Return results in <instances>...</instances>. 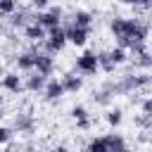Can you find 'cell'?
Listing matches in <instances>:
<instances>
[{"label": "cell", "instance_id": "16", "mask_svg": "<svg viewBox=\"0 0 152 152\" xmlns=\"http://www.w3.org/2000/svg\"><path fill=\"white\" fill-rule=\"evenodd\" d=\"M21 33H24V38H26V40H31V43L40 45V43L45 40V33H48V31H45L43 26H38L36 21H31L28 26H24V28H21Z\"/></svg>", "mask_w": 152, "mask_h": 152}, {"label": "cell", "instance_id": "19", "mask_svg": "<svg viewBox=\"0 0 152 152\" xmlns=\"http://www.w3.org/2000/svg\"><path fill=\"white\" fill-rule=\"evenodd\" d=\"M104 121H107L109 128H119V126L124 124V109H121V107H109V109L104 112Z\"/></svg>", "mask_w": 152, "mask_h": 152}, {"label": "cell", "instance_id": "9", "mask_svg": "<svg viewBox=\"0 0 152 152\" xmlns=\"http://www.w3.org/2000/svg\"><path fill=\"white\" fill-rule=\"evenodd\" d=\"M0 88L10 95H19L24 93V78L19 76V71H5L0 76Z\"/></svg>", "mask_w": 152, "mask_h": 152}, {"label": "cell", "instance_id": "17", "mask_svg": "<svg viewBox=\"0 0 152 152\" xmlns=\"http://www.w3.org/2000/svg\"><path fill=\"white\" fill-rule=\"evenodd\" d=\"M71 24L83 26V28H93V24H95V14H93L90 10H74V12H71Z\"/></svg>", "mask_w": 152, "mask_h": 152}, {"label": "cell", "instance_id": "24", "mask_svg": "<svg viewBox=\"0 0 152 152\" xmlns=\"http://www.w3.org/2000/svg\"><path fill=\"white\" fill-rule=\"evenodd\" d=\"M19 7V0H0V17H10L14 14Z\"/></svg>", "mask_w": 152, "mask_h": 152}, {"label": "cell", "instance_id": "10", "mask_svg": "<svg viewBox=\"0 0 152 152\" xmlns=\"http://www.w3.org/2000/svg\"><path fill=\"white\" fill-rule=\"evenodd\" d=\"M36 52H38V45L33 43V48L31 50H21V52H17L14 57H12V62H14V66L19 69V71H33V59H36Z\"/></svg>", "mask_w": 152, "mask_h": 152}, {"label": "cell", "instance_id": "22", "mask_svg": "<svg viewBox=\"0 0 152 152\" xmlns=\"http://www.w3.org/2000/svg\"><path fill=\"white\" fill-rule=\"evenodd\" d=\"M107 55H109V59L114 62V66H116V69H119L121 64H126V62H128V52H126L124 48H119V45L109 48V50H107Z\"/></svg>", "mask_w": 152, "mask_h": 152}, {"label": "cell", "instance_id": "30", "mask_svg": "<svg viewBox=\"0 0 152 152\" xmlns=\"http://www.w3.org/2000/svg\"><path fill=\"white\" fill-rule=\"evenodd\" d=\"M28 5H31L33 10H38V12H40V10H45V7L50 5V0H28Z\"/></svg>", "mask_w": 152, "mask_h": 152}, {"label": "cell", "instance_id": "25", "mask_svg": "<svg viewBox=\"0 0 152 152\" xmlns=\"http://www.w3.org/2000/svg\"><path fill=\"white\" fill-rule=\"evenodd\" d=\"M69 114H71V119H74V121H83V119H90V114H88V109H86L83 104H74V107L69 109Z\"/></svg>", "mask_w": 152, "mask_h": 152}, {"label": "cell", "instance_id": "21", "mask_svg": "<svg viewBox=\"0 0 152 152\" xmlns=\"http://www.w3.org/2000/svg\"><path fill=\"white\" fill-rule=\"evenodd\" d=\"M83 152H107V140H104V135H93V138H88L86 145H83Z\"/></svg>", "mask_w": 152, "mask_h": 152}, {"label": "cell", "instance_id": "20", "mask_svg": "<svg viewBox=\"0 0 152 152\" xmlns=\"http://www.w3.org/2000/svg\"><path fill=\"white\" fill-rule=\"evenodd\" d=\"M128 62H131L133 71H135V69H140V71H150V66H152V57H150V50H147V52H142V55L128 57Z\"/></svg>", "mask_w": 152, "mask_h": 152}, {"label": "cell", "instance_id": "12", "mask_svg": "<svg viewBox=\"0 0 152 152\" xmlns=\"http://www.w3.org/2000/svg\"><path fill=\"white\" fill-rule=\"evenodd\" d=\"M104 140H107V152H131L128 140H126L121 133H116V131L107 133V135H104Z\"/></svg>", "mask_w": 152, "mask_h": 152}, {"label": "cell", "instance_id": "4", "mask_svg": "<svg viewBox=\"0 0 152 152\" xmlns=\"http://www.w3.org/2000/svg\"><path fill=\"white\" fill-rule=\"evenodd\" d=\"M64 45H66V36H64V28H62V24L59 26H55V28H48V33H45V40H43V52H48V55H57V52H62L64 50Z\"/></svg>", "mask_w": 152, "mask_h": 152}, {"label": "cell", "instance_id": "34", "mask_svg": "<svg viewBox=\"0 0 152 152\" xmlns=\"http://www.w3.org/2000/svg\"><path fill=\"white\" fill-rule=\"evenodd\" d=\"M2 74H5V66H2V62H0V76H2Z\"/></svg>", "mask_w": 152, "mask_h": 152}, {"label": "cell", "instance_id": "13", "mask_svg": "<svg viewBox=\"0 0 152 152\" xmlns=\"http://www.w3.org/2000/svg\"><path fill=\"white\" fill-rule=\"evenodd\" d=\"M31 21H33V12H31L28 7H17V12L10 14V26H12V28H24V26H28Z\"/></svg>", "mask_w": 152, "mask_h": 152}, {"label": "cell", "instance_id": "28", "mask_svg": "<svg viewBox=\"0 0 152 152\" xmlns=\"http://www.w3.org/2000/svg\"><path fill=\"white\" fill-rule=\"evenodd\" d=\"M140 114L152 116V97H150V95H145V97H142V102H140Z\"/></svg>", "mask_w": 152, "mask_h": 152}, {"label": "cell", "instance_id": "2", "mask_svg": "<svg viewBox=\"0 0 152 152\" xmlns=\"http://www.w3.org/2000/svg\"><path fill=\"white\" fill-rule=\"evenodd\" d=\"M150 88V74L147 71H128L119 78H114V93L116 95H131L138 90Z\"/></svg>", "mask_w": 152, "mask_h": 152}, {"label": "cell", "instance_id": "33", "mask_svg": "<svg viewBox=\"0 0 152 152\" xmlns=\"http://www.w3.org/2000/svg\"><path fill=\"white\" fill-rule=\"evenodd\" d=\"M2 33H5V26H2V17H0V40H2Z\"/></svg>", "mask_w": 152, "mask_h": 152}, {"label": "cell", "instance_id": "18", "mask_svg": "<svg viewBox=\"0 0 152 152\" xmlns=\"http://www.w3.org/2000/svg\"><path fill=\"white\" fill-rule=\"evenodd\" d=\"M90 100H93L95 104H102V107H107V104L114 100V95H112V93H109V88L102 83L100 88H95V90L90 93Z\"/></svg>", "mask_w": 152, "mask_h": 152}, {"label": "cell", "instance_id": "5", "mask_svg": "<svg viewBox=\"0 0 152 152\" xmlns=\"http://www.w3.org/2000/svg\"><path fill=\"white\" fill-rule=\"evenodd\" d=\"M74 69H76L78 76H95V74L100 71V66H97V52H95V50H83V52L76 57Z\"/></svg>", "mask_w": 152, "mask_h": 152}, {"label": "cell", "instance_id": "27", "mask_svg": "<svg viewBox=\"0 0 152 152\" xmlns=\"http://www.w3.org/2000/svg\"><path fill=\"white\" fill-rule=\"evenodd\" d=\"M133 121H135V126L140 131H150V126H152V116H145V114H138Z\"/></svg>", "mask_w": 152, "mask_h": 152}, {"label": "cell", "instance_id": "32", "mask_svg": "<svg viewBox=\"0 0 152 152\" xmlns=\"http://www.w3.org/2000/svg\"><path fill=\"white\" fill-rule=\"evenodd\" d=\"M50 152H71V150H69L66 145H55V147H52Z\"/></svg>", "mask_w": 152, "mask_h": 152}, {"label": "cell", "instance_id": "31", "mask_svg": "<svg viewBox=\"0 0 152 152\" xmlns=\"http://www.w3.org/2000/svg\"><path fill=\"white\" fill-rule=\"evenodd\" d=\"M93 126V119H83V121H76V128L78 131H88Z\"/></svg>", "mask_w": 152, "mask_h": 152}, {"label": "cell", "instance_id": "14", "mask_svg": "<svg viewBox=\"0 0 152 152\" xmlns=\"http://www.w3.org/2000/svg\"><path fill=\"white\" fill-rule=\"evenodd\" d=\"M59 83H62L64 93H71V95H76V93L83 88V76H76V71H66V74L59 78Z\"/></svg>", "mask_w": 152, "mask_h": 152}, {"label": "cell", "instance_id": "1", "mask_svg": "<svg viewBox=\"0 0 152 152\" xmlns=\"http://www.w3.org/2000/svg\"><path fill=\"white\" fill-rule=\"evenodd\" d=\"M109 33L116 38V45L128 52L131 45L135 43H147V21L142 17H112L109 21Z\"/></svg>", "mask_w": 152, "mask_h": 152}, {"label": "cell", "instance_id": "6", "mask_svg": "<svg viewBox=\"0 0 152 152\" xmlns=\"http://www.w3.org/2000/svg\"><path fill=\"white\" fill-rule=\"evenodd\" d=\"M14 133H21V135H31L36 131V116L31 112H17L12 114V126H10Z\"/></svg>", "mask_w": 152, "mask_h": 152}, {"label": "cell", "instance_id": "23", "mask_svg": "<svg viewBox=\"0 0 152 152\" xmlns=\"http://www.w3.org/2000/svg\"><path fill=\"white\" fill-rule=\"evenodd\" d=\"M97 66H100V71H104V74H114V71H116V66H114V62L109 59L107 50H100V52H97Z\"/></svg>", "mask_w": 152, "mask_h": 152}, {"label": "cell", "instance_id": "29", "mask_svg": "<svg viewBox=\"0 0 152 152\" xmlns=\"http://www.w3.org/2000/svg\"><path fill=\"white\" fill-rule=\"evenodd\" d=\"M119 2H121V5H131V7H145V10H147L152 0H119Z\"/></svg>", "mask_w": 152, "mask_h": 152}, {"label": "cell", "instance_id": "3", "mask_svg": "<svg viewBox=\"0 0 152 152\" xmlns=\"http://www.w3.org/2000/svg\"><path fill=\"white\" fill-rule=\"evenodd\" d=\"M62 19H64V10H62L59 5H48L45 10H40V12H36V14H33V21H36L38 26H43L45 31H48V28L59 26V24H62Z\"/></svg>", "mask_w": 152, "mask_h": 152}, {"label": "cell", "instance_id": "15", "mask_svg": "<svg viewBox=\"0 0 152 152\" xmlns=\"http://www.w3.org/2000/svg\"><path fill=\"white\" fill-rule=\"evenodd\" d=\"M21 78H24V90H28V93H43V86L48 81L38 71H28V76H21Z\"/></svg>", "mask_w": 152, "mask_h": 152}, {"label": "cell", "instance_id": "26", "mask_svg": "<svg viewBox=\"0 0 152 152\" xmlns=\"http://www.w3.org/2000/svg\"><path fill=\"white\" fill-rule=\"evenodd\" d=\"M12 138H14V131H12L10 126L0 124V147H2V145H10V142H12Z\"/></svg>", "mask_w": 152, "mask_h": 152}, {"label": "cell", "instance_id": "7", "mask_svg": "<svg viewBox=\"0 0 152 152\" xmlns=\"http://www.w3.org/2000/svg\"><path fill=\"white\" fill-rule=\"evenodd\" d=\"M62 28H64L66 43H71V45H76V48H86V43H88V38H90V28L76 26V24H71V21H66Z\"/></svg>", "mask_w": 152, "mask_h": 152}, {"label": "cell", "instance_id": "11", "mask_svg": "<svg viewBox=\"0 0 152 152\" xmlns=\"http://www.w3.org/2000/svg\"><path fill=\"white\" fill-rule=\"evenodd\" d=\"M43 97L48 102H57L59 97H64V88L59 83V78H48L45 86H43Z\"/></svg>", "mask_w": 152, "mask_h": 152}, {"label": "cell", "instance_id": "8", "mask_svg": "<svg viewBox=\"0 0 152 152\" xmlns=\"http://www.w3.org/2000/svg\"><path fill=\"white\" fill-rule=\"evenodd\" d=\"M55 69H57L55 57L48 55V52H43V50H38V52H36V59H33V71H38L40 76L50 78V76L55 74Z\"/></svg>", "mask_w": 152, "mask_h": 152}]
</instances>
